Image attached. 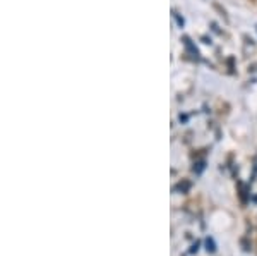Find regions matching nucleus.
<instances>
[{
	"label": "nucleus",
	"mask_w": 257,
	"mask_h": 256,
	"mask_svg": "<svg viewBox=\"0 0 257 256\" xmlns=\"http://www.w3.org/2000/svg\"><path fill=\"white\" fill-rule=\"evenodd\" d=\"M175 189H177V191H187V189H189V182H184V184H178Z\"/></svg>",
	"instance_id": "f257e3e1"
}]
</instances>
